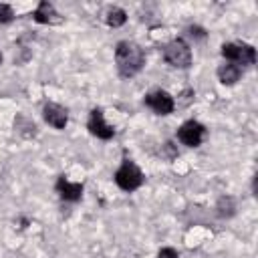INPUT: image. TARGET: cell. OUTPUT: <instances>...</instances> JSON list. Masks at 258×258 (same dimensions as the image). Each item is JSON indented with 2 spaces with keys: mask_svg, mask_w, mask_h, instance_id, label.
Returning <instances> with one entry per match:
<instances>
[{
  "mask_svg": "<svg viewBox=\"0 0 258 258\" xmlns=\"http://www.w3.org/2000/svg\"><path fill=\"white\" fill-rule=\"evenodd\" d=\"M115 64L121 79H131L143 69L145 52L133 40H119L115 46Z\"/></svg>",
  "mask_w": 258,
  "mask_h": 258,
  "instance_id": "obj_1",
  "label": "cell"
},
{
  "mask_svg": "<svg viewBox=\"0 0 258 258\" xmlns=\"http://www.w3.org/2000/svg\"><path fill=\"white\" fill-rule=\"evenodd\" d=\"M163 60L175 69H189L194 56L191 48L183 38H173L163 46Z\"/></svg>",
  "mask_w": 258,
  "mask_h": 258,
  "instance_id": "obj_2",
  "label": "cell"
},
{
  "mask_svg": "<svg viewBox=\"0 0 258 258\" xmlns=\"http://www.w3.org/2000/svg\"><path fill=\"white\" fill-rule=\"evenodd\" d=\"M115 183L123 189V191H135L137 187H141V183H143V173H141V169L137 167V163L133 161V159H129V157H125L123 161H121V165H119V169L115 171Z\"/></svg>",
  "mask_w": 258,
  "mask_h": 258,
  "instance_id": "obj_3",
  "label": "cell"
},
{
  "mask_svg": "<svg viewBox=\"0 0 258 258\" xmlns=\"http://www.w3.org/2000/svg\"><path fill=\"white\" fill-rule=\"evenodd\" d=\"M222 56L234 64H254L256 62V48L246 42H226L222 44Z\"/></svg>",
  "mask_w": 258,
  "mask_h": 258,
  "instance_id": "obj_4",
  "label": "cell"
},
{
  "mask_svg": "<svg viewBox=\"0 0 258 258\" xmlns=\"http://www.w3.org/2000/svg\"><path fill=\"white\" fill-rule=\"evenodd\" d=\"M143 103H145L155 115H169V113H173V109H175L173 97H171L167 91H163V89H155V91L147 93V95L143 97Z\"/></svg>",
  "mask_w": 258,
  "mask_h": 258,
  "instance_id": "obj_5",
  "label": "cell"
},
{
  "mask_svg": "<svg viewBox=\"0 0 258 258\" xmlns=\"http://www.w3.org/2000/svg\"><path fill=\"white\" fill-rule=\"evenodd\" d=\"M204 137H206V127L194 119L181 123L177 129V139L187 147H198L204 141Z\"/></svg>",
  "mask_w": 258,
  "mask_h": 258,
  "instance_id": "obj_6",
  "label": "cell"
},
{
  "mask_svg": "<svg viewBox=\"0 0 258 258\" xmlns=\"http://www.w3.org/2000/svg\"><path fill=\"white\" fill-rule=\"evenodd\" d=\"M87 129H89L95 137H99V139H103V141H107V139H111V137L115 135L113 125H109V123L105 121V115H103V109H101V107L91 109L89 119H87Z\"/></svg>",
  "mask_w": 258,
  "mask_h": 258,
  "instance_id": "obj_7",
  "label": "cell"
},
{
  "mask_svg": "<svg viewBox=\"0 0 258 258\" xmlns=\"http://www.w3.org/2000/svg\"><path fill=\"white\" fill-rule=\"evenodd\" d=\"M54 189H56V194H58L60 200H64V202H79L83 198L85 185L79 183V181L67 179V175H58V179L54 183Z\"/></svg>",
  "mask_w": 258,
  "mask_h": 258,
  "instance_id": "obj_8",
  "label": "cell"
},
{
  "mask_svg": "<svg viewBox=\"0 0 258 258\" xmlns=\"http://www.w3.org/2000/svg\"><path fill=\"white\" fill-rule=\"evenodd\" d=\"M42 117L54 129H64L67 123H69V111L62 105H58V103H44Z\"/></svg>",
  "mask_w": 258,
  "mask_h": 258,
  "instance_id": "obj_9",
  "label": "cell"
},
{
  "mask_svg": "<svg viewBox=\"0 0 258 258\" xmlns=\"http://www.w3.org/2000/svg\"><path fill=\"white\" fill-rule=\"evenodd\" d=\"M32 18H34V22H38V24H58V22L62 20L60 14L54 10V6H52L50 2H46V0H42V2L36 6Z\"/></svg>",
  "mask_w": 258,
  "mask_h": 258,
  "instance_id": "obj_10",
  "label": "cell"
},
{
  "mask_svg": "<svg viewBox=\"0 0 258 258\" xmlns=\"http://www.w3.org/2000/svg\"><path fill=\"white\" fill-rule=\"evenodd\" d=\"M242 75V69L234 62H224L218 67V79L222 85H234Z\"/></svg>",
  "mask_w": 258,
  "mask_h": 258,
  "instance_id": "obj_11",
  "label": "cell"
},
{
  "mask_svg": "<svg viewBox=\"0 0 258 258\" xmlns=\"http://www.w3.org/2000/svg\"><path fill=\"white\" fill-rule=\"evenodd\" d=\"M105 22L111 28H119V26H123L127 22V12L123 8H119V6H111L105 12Z\"/></svg>",
  "mask_w": 258,
  "mask_h": 258,
  "instance_id": "obj_12",
  "label": "cell"
},
{
  "mask_svg": "<svg viewBox=\"0 0 258 258\" xmlns=\"http://www.w3.org/2000/svg\"><path fill=\"white\" fill-rule=\"evenodd\" d=\"M234 214V200L228 196H222L218 200V216L220 218H230Z\"/></svg>",
  "mask_w": 258,
  "mask_h": 258,
  "instance_id": "obj_13",
  "label": "cell"
},
{
  "mask_svg": "<svg viewBox=\"0 0 258 258\" xmlns=\"http://www.w3.org/2000/svg\"><path fill=\"white\" fill-rule=\"evenodd\" d=\"M14 20V12H12V6L8 4H2L0 2V24H8Z\"/></svg>",
  "mask_w": 258,
  "mask_h": 258,
  "instance_id": "obj_14",
  "label": "cell"
},
{
  "mask_svg": "<svg viewBox=\"0 0 258 258\" xmlns=\"http://www.w3.org/2000/svg\"><path fill=\"white\" fill-rule=\"evenodd\" d=\"M157 258H179V254L173 250V248H161Z\"/></svg>",
  "mask_w": 258,
  "mask_h": 258,
  "instance_id": "obj_15",
  "label": "cell"
},
{
  "mask_svg": "<svg viewBox=\"0 0 258 258\" xmlns=\"http://www.w3.org/2000/svg\"><path fill=\"white\" fill-rule=\"evenodd\" d=\"M187 32H189L191 36H196V38H204V36H206L204 28H200V26H189V28H187Z\"/></svg>",
  "mask_w": 258,
  "mask_h": 258,
  "instance_id": "obj_16",
  "label": "cell"
},
{
  "mask_svg": "<svg viewBox=\"0 0 258 258\" xmlns=\"http://www.w3.org/2000/svg\"><path fill=\"white\" fill-rule=\"evenodd\" d=\"M0 64H2V54H0Z\"/></svg>",
  "mask_w": 258,
  "mask_h": 258,
  "instance_id": "obj_17",
  "label": "cell"
}]
</instances>
